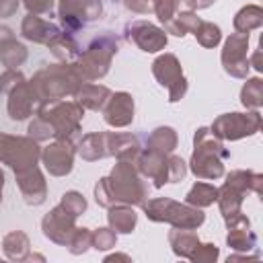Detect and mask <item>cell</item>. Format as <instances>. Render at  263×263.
<instances>
[{
	"label": "cell",
	"instance_id": "1",
	"mask_svg": "<svg viewBox=\"0 0 263 263\" xmlns=\"http://www.w3.org/2000/svg\"><path fill=\"white\" fill-rule=\"evenodd\" d=\"M146 199L148 183L132 160H117L111 173L95 183V201L105 210L113 203H127L136 208Z\"/></svg>",
	"mask_w": 263,
	"mask_h": 263
},
{
	"label": "cell",
	"instance_id": "2",
	"mask_svg": "<svg viewBox=\"0 0 263 263\" xmlns=\"http://www.w3.org/2000/svg\"><path fill=\"white\" fill-rule=\"evenodd\" d=\"M230 158V152L224 148V142L218 140L210 127H197L193 134V152L187 162V168L201 181H216L224 177V162Z\"/></svg>",
	"mask_w": 263,
	"mask_h": 263
},
{
	"label": "cell",
	"instance_id": "3",
	"mask_svg": "<svg viewBox=\"0 0 263 263\" xmlns=\"http://www.w3.org/2000/svg\"><path fill=\"white\" fill-rule=\"evenodd\" d=\"M29 84L37 101L45 103V101H58V99H68V97L74 99L76 90L84 84V80L78 76L72 64L55 62V64H43L33 74Z\"/></svg>",
	"mask_w": 263,
	"mask_h": 263
},
{
	"label": "cell",
	"instance_id": "4",
	"mask_svg": "<svg viewBox=\"0 0 263 263\" xmlns=\"http://www.w3.org/2000/svg\"><path fill=\"white\" fill-rule=\"evenodd\" d=\"M263 189V175L255 171L236 168L226 175V181L218 187L216 203L220 208L224 224H230L242 214V201L249 193L261 195Z\"/></svg>",
	"mask_w": 263,
	"mask_h": 263
},
{
	"label": "cell",
	"instance_id": "5",
	"mask_svg": "<svg viewBox=\"0 0 263 263\" xmlns=\"http://www.w3.org/2000/svg\"><path fill=\"white\" fill-rule=\"evenodd\" d=\"M119 51V39L111 31H103L90 39V43L80 49L78 58L72 62L74 70L84 82H95L107 76L115 53Z\"/></svg>",
	"mask_w": 263,
	"mask_h": 263
},
{
	"label": "cell",
	"instance_id": "6",
	"mask_svg": "<svg viewBox=\"0 0 263 263\" xmlns=\"http://www.w3.org/2000/svg\"><path fill=\"white\" fill-rule=\"evenodd\" d=\"M84 113L86 109L80 103L66 99L39 103L35 109V115L45 119L53 127V140H66L72 144H78V140L82 138L80 123L84 119Z\"/></svg>",
	"mask_w": 263,
	"mask_h": 263
},
{
	"label": "cell",
	"instance_id": "7",
	"mask_svg": "<svg viewBox=\"0 0 263 263\" xmlns=\"http://www.w3.org/2000/svg\"><path fill=\"white\" fill-rule=\"evenodd\" d=\"M142 210L150 222L171 224L181 230H197L205 222V214L201 208L189 205L185 201H177L173 197H152L142 203Z\"/></svg>",
	"mask_w": 263,
	"mask_h": 263
},
{
	"label": "cell",
	"instance_id": "8",
	"mask_svg": "<svg viewBox=\"0 0 263 263\" xmlns=\"http://www.w3.org/2000/svg\"><path fill=\"white\" fill-rule=\"evenodd\" d=\"M41 146L29 136H10L0 132V164H6L12 173L39 164Z\"/></svg>",
	"mask_w": 263,
	"mask_h": 263
},
{
	"label": "cell",
	"instance_id": "9",
	"mask_svg": "<svg viewBox=\"0 0 263 263\" xmlns=\"http://www.w3.org/2000/svg\"><path fill=\"white\" fill-rule=\"evenodd\" d=\"M210 129L222 142H236V140L255 136L261 129V113L257 109L222 113L214 119Z\"/></svg>",
	"mask_w": 263,
	"mask_h": 263
},
{
	"label": "cell",
	"instance_id": "10",
	"mask_svg": "<svg viewBox=\"0 0 263 263\" xmlns=\"http://www.w3.org/2000/svg\"><path fill=\"white\" fill-rule=\"evenodd\" d=\"M152 76L156 78V82L162 88H166L168 103H179L189 90V82L183 74L181 62L171 51H164V53L156 55V60L152 62Z\"/></svg>",
	"mask_w": 263,
	"mask_h": 263
},
{
	"label": "cell",
	"instance_id": "11",
	"mask_svg": "<svg viewBox=\"0 0 263 263\" xmlns=\"http://www.w3.org/2000/svg\"><path fill=\"white\" fill-rule=\"evenodd\" d=\"M103 0H58V16L62 29L76 33L88 23L101 18Z\"/></svg>",
	"mask_w": 263,
	"mask_h": 263
},
{
	"label": "cell",
	"instance_id": "12",
	"mask_svg": "<svg viewBox=\"0 0 263 263\" xmlns=\"http://www.w3.org/2000/svg\"><path fill=\"white\" fill-rule=\"evenodd\" d=\"M220 62L226 74L232 78H247L249 76V33H232L222 47Z\"/></svg>",
	"mask_w": 263,
	"mask_h": 263
},
{
	"label": "cell",
	"instance_id": "13",
	"mask_svg": "<svg viewBox=\"0 0 263 263\" xmlns=\"http://www.w3.org/2000/svg\"><path fill=\"white\" fill-rule=\"evenodd\" d=\"M123 37L134 43L138 49L144 53H158L166 47L168 35L164 33L162 27L150 23V21H132L123 29Z\"/></svg>",
	"mask_w": 263,
	"mask_h": 263
},
{
	"label": "cell",
	"instance_id": "14",
	"mask_svg": "<svg viewBox=\"0 0 263 263\" xmlns=\"http://www.w3.org/2000/svg\"><path fill=\"white\" fill-rule=\"evenodd\" d=\"M76 158V144L66 140H51L47 146L41 148V164L51 177H66L74 168Z\"/></svg>",
	"mask_w": 263,
	"mask_h": 263
},
{
	"label": "cell",
	"instance_id": "15",
	"mask_svg": "<svg viewBox=\"0 0 263 263\" xmlns=\"http://www.w3.org/2000/svg\"><path fill=\"white\" fill-rule=\"evenodd\" d=\"M76 230V216L72 212H68L62 203L53 205L41 220V232L45 238H49L51 242L66 247L72 238Z\"/></svg>",
	"mask_w": 263,
	"mask_h": 263
},
{
	"label": "cell",
	"instance_id": "16",
	"mask_svg": "<svg viewBox=\"0 0 263 263\" xmlns=\"http://www.w3.org/2000/svg\"><path fill=\"white\" fill-rule=\"evenodd\" d=\"M136 117V101L134 95L127 90H117L111 92V97L107 99L105 107H103V119L109 127H127L132 125Z\"/></svg>",
	"mask_w": 263,
	"mask_h": 263
},
{
	"label": "cell",
	"instance_id": "17",
	"mask_svg": "<svg viewBox=\"0 0 263 263\" xmlns=\"http://www.w3.org/2000/svg\"><path fill=\"white\" fill-rule=\"evenodd\" d=\"M14 179H16L18 191L23 195V201L27 205L35 208V205L45 203V199H47V181H45V175L39 168V164L14 173Z\"/></svg>",
	"mask_w": 263,
	"mask_h": 263
},
{
	"label": "cell",
	"instance_id": "18",
	"mask_svg": "<svg viewBox=\"0 0 263 263\" xmlns=\"http://www.w3.org/2000/svg\"><path fill=\"white\" fill-rule=\"evenodd\" d=\"M6 97H8L6 99V113L12 121L29 119L33 115V111L37 109V105H39V101H37V97H35L27 78L23 82H18L14 88H10Z\"/></svg>",
	"mask_w": 263,
	"mask_h": 263
},
{
	"label": "cell",
	"instance_id": "19",
	"mask_svg": "<svg viewBox=\"0 0 263 263\" xmlns=\"http://www.w3.org/2000/svg\"><path fill=\"white\" fill-rule=\"evenodd\" d=\"M136 168L144 179H150L156 189L168 185V154L150 152L146 148L140 150V154L134 160Z\"/></svg>",
	"mask_w": 263,
	"mask_h": 263
},
{
	"label": "cell",
	"instance_id": "20",
	"mask_svg": "<svg viewBox=\"0 0 263 263\" xmlns=\"http://www.w3.org/2000/svg\"><path fill=\"white\" fill-rule=\"evenodd\" d=\"M228 234H226V245L236 251V253H251L257 251V234L251 230V220L240 214L236 220L226 224Z\"/></svg>",
	"mask_w": 263,
	"mask_h": 263
},
{
	"label": "cell",
	"instance_id": "21",
	"mask_svg": "<svg viewBox=\"0 0 263 263\" xmlns=\"http://www.w3.org/2000/svg\"><path fill=\"white\" fill-rule=\"evenodd\" d=\"M60 31H62V27H58L55 23L45 21V18H41L37 14H29V12H27V16L21 23V35H23V39L33 41V43H39V45H47Z\"/></svg>",
	"mask_w": 263,
	"mask_h": 263
},
{
	"label": "cell",
	"instance_id": "22",
	"mask_svg": "<svg viewBox=\"0 0 263 263\" xmlns=\"http://www.w3.org/2000/svg\"><path fill=\"white\" fill-rule=\"evenodd\" d=\"M76 154L86 162L109 158V132L84 134L76 144Z\"/></svg>",
	"mask_w": 263,
	"mask_h": 263
},
{
	"label": "cell",
	"instance_id": "23",
	"mask_svg": "<svg viewBox=\"0 0 263 263\" xmlns=\"http://www.w3.org/2000/svg\"><path fill=\"white\" fill-rule=\"evenodd\" d=\"M140 150H142V144L138 136L123 134V132H109V156H115L117 160L134 162Z\"/></svg>",
	"mask_w": 263,
	"mask_h": 263
},
{
	"label": "cell",
	"instance_id": "24",
	"mask_svg": "<svg viewBox=\"0 0 263 263\" xmlns=\"http://www.w3.org/2000/svg\"><path fill=\"white\" fill-rule=\"evenodd\" d=\"M107 224L117 234H132L138 224V214H136L134 205L113 203L107 208Z\"/></svg>",
	"mask_w": 263,
	"mask_h": 263
},
{
	"label": "cell",
	"instance_id": "25",
	"mask_svg": "<svg viewBox=\"0 0 263 263\" xmlns=\"http://www.w3.org/2000/svg\"><path fill=\"white\" fill-rule=\"evenodd\" d=\"M111 97V88L105 84H97V82H84L76 95L74 101L80 103L86 111H103L107 99Z\"/></svg>",
	"mask_w": 263,
	"mask_h": 263
},
{
	"label": "cell",
	"instance_id": "26",
	"mask_svg": "<svg viewBox=\"0 0 263 263\" xmlns=\"http://www.w3.org/2000/svg\"><path fill=\"white\" fill-rule=\"evenodd\" d=\"M179 144V136L175 132V127L171 125H158L154 127L148 138H146V144L142 148L150 150V152H158V154H173L175 148Z\"/></svg>",
	"mask_w": 263,
	"mask_h": 263
},
{
	"label": "cell",
	"instance_id": "27",
	"mask_svg": "<svg viewBox=\"0 0 263 263\" xmlns=\"http://www.w3.org/2000/svg\"><path fill=\"white\" fill-rule=\"evenodd\" d=\"M45 47L51 51V55H53L58 62H66V64H72V62L78 58V53H80V45H78V41L74 39V33L64 31V29H62Z\"/></svg>",
	"mask_w": 263,
	"mask_h": 263
},
{
	"label": "cell",
	"instance_id": "28",
	"mask_svg": "<svg viewBox=\"0 0 263 263\" xmlns=\"http://www.w3.org/2000/svg\"><path fill=\"white\" fill-rule=\"evenodd\" d=\"M2 253L10 261H27L31 255V240L23 230H10L2 238Z\"/></svg>",
	"mask_w": 263,
	"mask_h": 263
},
{
	"label": "cell",
	"instance_id": "29",
	"mask_svg": "<svg viewBox=\"0 0 263 263\" xmlns=\"http://www.w3.org/2000/svg\"><path fill=\"white\" fill-rule=\"evenodd\" d=\"M199 242L201 240L193 230H181V228L168 230V247L181 259H191V255Z\"/></svg>",
	"mask_w": 263,
	"mask_h": 263
},
{
	"label": "cell",
	"instance_id": "30",
	"mask_svg": "<svg viewBox=\"0 0 263 263\" xmlns=\"http://www.w3.org/2000/svg\"><path fill=\"white\" fill-rule=\"evenodd\" d=\"M29 58V51L27 47L12 35L4 41H0V64L4 68H12V70H18Z\"/></svg>",
	"mask_w": 263,
	"mask_h": 263
},
{
	"label": "cell",
	"instance_id": "31",
	"mask_svg": "<svg viewBox=\"0 0 263 263\" xmlns=\"http://www.w3.org/2000/svg\"><path fill=\"white\" fill-rule=\"evenodd\" d=\"M234 31L236 33H251L263 27V8L259 4H247L234 14Z\"/></svg>",
	"mask_w": 263,
	"mask_h": 263
},
{
	"label": "cell",
	"instance_id": "32",
	"mask_svg": "<svg viewBox=\"0 0 263 263\" xmlns=\"http://www.w3.org/2000/svg\"><path fill=\"white\" fill-rule=\"evenodd\" d=\"M216 197H218V187L212 185V183H205V181H197L191 185V189L187 191L185 195V203L189 205H195V208H210L216 203Z\"/></svg>",
	"mask_w": 263,
	"mask_h": 263
},
{
	"label": "cell",
	"instance_id": "33",
	"mask_svg": "<svg viewBox=\"0 0 263 263\" xmlns=\"http://www.w3.org/2000/svg\"><path fill=\"white\" fill-rule=\"evenodd\" d=\"M199 23H201V18L197 16V12L185 10V12H177L168 23L162 25V29H164L166 35L171 33L175 37H185L187 33H193Z\"/></svg>",
	"mask_w": 263,
	"mask_h": 263
},
{
	"label": "cell",
	"instance_id": "34",
	"mask_svg": "<svg viewBox=\"0 0 263 263\" xmlns=\"http://www.w3.org/2000/svg\"><path fill=\"white\" fill-rule=\"evenodd\" d=\"M240 103L245 109H261L263 105V80L259 76L245 78V84L240 88Z\"/></svg>",
	"mask_w": 263,
	"mask_h": 263
},
{
	"label": "cell",
	"instance_id": "35",
	"mask_svg": "<svg viewBox=\"0 0 263 263\" xmlns=\"http://www.w3.org/2000/svg\"><path fill=\"white\" fill-rule=\"evenodd\" d=\"M193 35H195L197 43H199L201 47H208V49L218 47L220 41H222V29H220L216 23L203 21V18H201V23L197 25V29L193 31Z\"/></svg>",
	"mask_w": 263,
	"mask_h": 263
},
{
	"label": "cell",
	"instance_id": "36",
	"mask_svg": "<svg viewBox=\"0 0 263 263\" xmlns=\"http://www.w3.org/2000/svg\"><path fill=\"white\" fill-rule=\"evenodd\" d=\"M66 249H68L72 255H82V253H86L88 249H92V230H90V228H84V226H82V228L76 226V230H74L70 242L66 245Z\"/></svg>",
	"mask_w": 263,
	"mask_h": 263
},
{
	"label": "cell",
	"instance_id": "37",
	"mask_svg": "<svg viewBox=\"0 0 263 263\" xmlns=\"http://www.w3.org/2000/svg\"><path fill=\"white\" fill-rule=\"evenodd\" d=\"M60 203H62V205H64L68 212H72L76 218H78V216H82V214L86 212V208H88V203H86V197H84L80 191H76V189H70V191H66V193L62 195Z\"/></svg>",
	"mask_w": 263,
	"mask_h": 263
},
{
	"label": "cell",
	"instance_id": "38",
	"mask_svg": "<svg viewBox=\"0 0 263 263\" xmlns=\"http://www.w3.org/2000/svg\"><path fill=\"white\" fill-rule=\"evenodd\" d=\"M117 245V232L109 226H101L92 230V249L97 251H109Z\"/></svg>",
	"mask_w": 263,
	"mask_h": 263
},
{
	"label": "cell",
	"instance_id": "39",
	"mask_svg": "<svg viewBox=\"0 0 263 263\" xmlns=\"http://www.w3.org/2000/svg\"><path fill=\"white\" fill-rule=\"evenodd\" d=\"M27 136L29 138H33L35 142H49V140H53V127L45 121V119H41V117H33V121L29 123V127H27Z\"/></svg>",
	"mask_w": 263,
	"mask_h": 263
},
{
	"label": "cell",
	"instance_id": "40",
	"mask_svg": "<svg viewBox=\"0 0 263 263\" xmlns=\"http://www.w3.org/2000/svg\"><path fill=\"white\" fill-rule=\"evenodd\" d=\"M218 257H220V249L214 242H199L189 261H193V263H214V261H218Z\"/></svg>",
	"mask_w": 263,
	"mask_h": 263
},
{
	"label": "cell",
	"instance_id": "41",
	"mask_svg": "<svg viewBox=\"0 0 263 263\" xmlns=\"http://www.w3.org/2000/svg\"><path fill=\"white\" fill-rule=\"evenodd\" d=\"M187 173V162L177 154H168V183H181Z\"/></svg>",
	"mask_w": 263,
	"mask_h": 263
},
{
	"label": "cell",
	"instance_id": "42",
	"mask_svg": "<svg viewBox=\"0 0 263 263\" xmlns=\"http://www.w3.org/2000/svg\"><path fill=\"white\" fill-rule=\"evenodd\" d=\"M152 12L156 14V18H158L160 25L168 23V21L177 14L175 0H154V8H152Z\"/></svg>",
	"mask_w": 263,
	"mask_h": 263
},
{
	"label": "cell",
	"instance_id": "43",
	"mask_svg": "<svg viewBox=\"0 0 263 263\" xmlns=\"http://www.w3.org/2000/svg\"><path fill=\"white\" fill-rule=\"evenodd\" d=\"M25 76L21 70H12V68H6L2 74H0V95H8L10 88H14L18 82H23Z\"/></svg>",
	"mask_w": 263,
	"mask_h": 263
},
{
	"label": "cell",
	"instance_id": "44",
	"mask_svg": "<svg viewBox=\"0 0 263 263\" xmlns=\"http://www.w3.org/2000/svg\"><path fill=\"white\" fill-rule=\"evenodd\" d=\"M23 6L27 8L29 14H51L53 6H55V0H23Z\"/></svg>",
	"mask_w": 263,
	"mask_h": 263
},
{
	"label": "cell",
	"instance_id": "45",
	"mask_svg": "<svg viewBox=\"0 0 263 263\" xmlns=\"http://www.w3.org/2000/svg\"><path fill=\"white\" fill-rule=\"evenodd\" d=\"M212 4H216V0H175V8L177 12H197L203 8H210Z\"/></svg>",
	"mask_w": 263,
	"mask_h": 263
},
{
	"label": "cell",
	"instance_id": "46",
	"mask_svg": "<svg viewBox=\"0 0 263 263\" xmlns=\"http://www.w3.org/2000/svg\"><path fill=\"white\" fill-rule=\"evenodd\" d=\"M123 6L136 14H150L154 8V0H123Z\"/></svg>",
	"mask_w": 263,
	"mask_h": 263
},
{
	"label": "cell",
	"instance_id": "47",
	"mask_svg": "<svg viewBox=\"0 0 263 263\" xmlns=\"http://www.w3.org/2000/svg\"><path fill=\"white\" fill-rule=\"evenodd\" d=\"M21 6V0H0V18L12 16Z\"/></svg>",
	"mask_w": 263,
	"mask_h": 263
},
{
	"label": "cell",
	"instance_id": "48",
	"mask_svg": "<svg viewBox=\"0 0 263 263\" xmlns=\"http://www.w3.org/2000/svg\"><path fill=\"white\" fill-rule=\"evenodd\" d=\"M261 53H263V51H261V47H257V49L253 51V55L249 58V66H251V68H255V70H257L259 74L263 72V62H261Z\"/></svg>",
	"mask_w": 263,
	"mask_h": 263
},
{
	"label": "cell",
	"instance_id": "49",
	"mask_svg": "<svg viewBox=\"0 0 263 263\" xmlns=\"http://www.w3.org/2000/svg\"><path fill=\"white\" fill-rule=\"evenodd\" d=\"M111 261H125V263H132V257L125 255V253H111L105 257V263H111Z\"/></svg>",
	"mask_w": 263,
	"mask_h": 263
},
{
	"label": "cell",
	"instance_id": "50",
	"mask_svg": "<svg viewBox=\"0 0 263 263\" xmlns=\"http://www.w3.org/2000/svg\"><path fill=\"white\" fill-rule=\"evenodd\" d=\"M0 187H4V173H2V168H0Z\"/></svg>",
	"mask_w": 263,
	"mask_h": 263
},
{
	"label": "cell",
	"instance_id": "51",
	"mask_svg": "<svg viewBox=\"0 0 263 263\" xmlns=\"http://www.w3.org/2000/svg\"><path fill=\"white\" fill-rule=\"evenodd\" d=\"M0 203H2V187H0Z\"/></svg>",
	"mask_w": 263,
	"mask_h": 263
}]
</instances>
